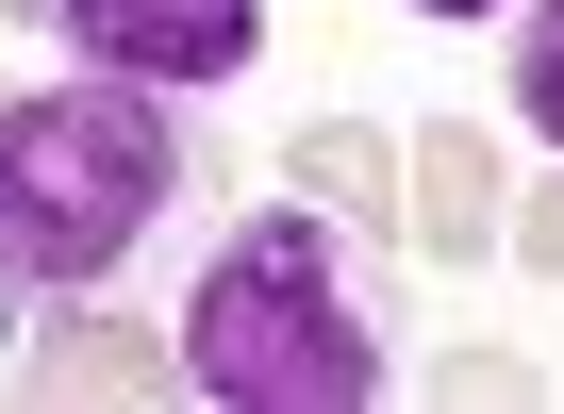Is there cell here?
Listing matches in <instances>:
<instances>
[{"label":"cell","mask_w":564,"mask_h":414,"mask_svg":"<svg viewBox=\"0 0 564 414\" xmlns=\"http://www.w3.org/2000/svg\"><path fill=\"white\" fill-rule=\"evenodd\" d=\"M166 348H183V397H216V414H366V397H399L382 232H349L316 199H265V216L199 232Z\"/></svg>","instance_id":"1"},{"label":"cell","mask_w":564,"mask_h":414,"mask_svg":"<svg viewBox=\"0 0 564 414\" xmlns=\"http://www.w3.org/2000/svg\"><path fill=\"white\" fill-rule=\"evenodd\" d=\"M199 199H216V133H199L183 84L84 67V84L0 100V216H18L34 282H67V298H100L117 265H150L166 232H199Z\"/></svg>","instance_id":"2"},{"label":"cell","mask_w":564,"mask_h":414,"mask_svg":"<svg viewBox=\"0 0 564 414\" xmlns=\"http://www.w3.org/2000/svg\"><path fill=\"white\" fill-rule=\"evenodd\" d=\"M18 34H51L67 67H117V84H232L265 51V0H18Z\"/></svg>","instance_id":"3"},{"label":"cell","mask_w":564,"mask_h":414,"mask_svg":"<svg viewBox=\"0 0 564 414\" xmlns=\"http://www.w3.org/2000/svg\"><path fill=\"white\" fill-rule=\"evenodd\" d=\"M399 249H415V265H481V249H498V150H481L465 117H432V133L399 150Z\"/></svg>","instance_id":"4"},{"label":"cell","mask_w":564,"mask_h":414,"mask_svg":"<svg viewBox=\"0 0 564 414\" xmlns=\"http://www.w3.org/2000/svg\"><path fill=\"white\" fill-rule=\"evenodd\" d=\"M282 183H300L316 216H349V232H382V249H399V150H382L366 117H333V133H300V150H282Z\"/></svg>","instance_id":"5"},{"label":"cell","mask_w":564,"mask_h":414,"mask_svg":"<svg viewBox=\"0 0 564 414\" xmlns=\"http://www.w3.org/2000/svg\"><path fill=\"white\" fill-rule=\"evenodd\" d=\"M166 381H183V348H150L133 315H67L34 348V397H166Z\"/></svg>","instance_id":"6"},{"label":"cell","mask_w":564,"mask_h":414,"mask_svg":"<svg viewBox=\"0 0 564 414\" xmlns=\"http://www.w3.org/2000/svg\"><path fill=\"white\" fill-rule=\"evenodd\" d=\"M498 84H514V117L564 150V0H531V34H514V67H498Z\"/></svg>","instance_id":"7"},{"label":"cell","mask_w":564,"mask_h":414,"mask_svg":"<svg viewBox=\"0 0 564 414\" xmlns=\"http://www.w3.org/2000/svg\"><path fill=\"white\" fill-rule=\"evenodd\" d=\"M432 397H448V414H514V397H547V364H514V348H448Z\"/></svg>","instance_id":"8"},{"label":"cell","mask_w":564,"mask_h":414,"mask_svg":"<svg viewBox=\"0 0 564 414\" xmlns=\"http://www.w3.org/2000/svg\"><path fill=\"white\" fill-rule=\"evenodd\" d=\"M498 249H514V265H564V183H531V199H498Z\"/></svg>","instance_id":"9"},{"label":"cell","mask_w":564,"mask_h":414,"mask_svg":"<svg viewBox=\"0 0 564 414\" xmlns=\"http://www.w3.org/2000/svg\"><path fill=\"white\" fill-rule=\"evenodd\" d=\"M18 282H34V249H18V216H0V348H18Z\"/></svg>","instance_id":"10"},{"label":"cell","mask_w":564,"mask_h":414,"mask_svg":"<svg viewBox=\"0 0 564 414\" xmlns=\"http://www.w3.org/2000/svg\"><path fill=\"white\" fill-rule=\"evenodd\" d=\"M415 18H514V0H415Z\"/></svg>","instance_id":"11"}]
</instances>
